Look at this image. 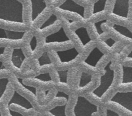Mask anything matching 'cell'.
Returning a JSON list of instances; mask_svg holds the SVG:
<instances>
[{
  "instance_id": "1",
  "label": "cell",
  "mask_w": 132,
  "mask_h": 116,
  "mask_svg": "<svg viewBox=\"0 0 132 116\" xmlns=\"http://www.w3.org/2000/svg\"><path fill=\"white\" fill-rule=\"evenodd\" d=\"M0 23L25 25L23 3L19 0H0Z\"/></svg>"
},
{
  "instance_id": "2",
  "label": "cell",
  "mask_w": 132,
  "mask_h": 116,
  "mask_svg": "<svg viewBox=\"0 0 132 116\" xmlns=\"http://www.w3.org/2000/svg\"><path fill=\"white\" fill-rule=\"evenodd\" d=\"M112 61H109L103 68V74L99 79V84L90 93L91 95L98 100H101L110 89L114 85L116 81V72L112 68Z\"/></svg>"
},
{
  "instance_id": "3",
  "label": "cell",
  "mask_w": 132,
  "mask_h": 116,
  "mask_svg": "<svg viewBox=\"0 0 132 116\" xmlns=\"http://www.w3.org/2000/svg\"><path fill=\"white\" fill-rule=\"evenodd\" d=\"M99 107L82 95H79L73 107V116H93L97 113Z\"/></svg>"
},
{
  "instance_id": "4",
  "label": "cell",
  "mask_w": 132,
  "mask_h": 116,
  "mask_svg": "<svg viewBox=\"0 0 132 116\" xmlns=\"http://www.w3.org/2000/svg\"><path fill=\"white\" fill-rule=\"evenodd\" d=\"M55 9L61 14L76 15L83 22L86 23L88 20L85 15V8L74 0H64L55 6Z\"/></svg>"
},
{
  "instance_id": "5",
  "label": "cell",
  "mask_w": 132,
  "mask_h": 116,
  "mask_svg": "<svg viewBox=\"0 0 132 116\" xmlns=\"http://www.w3.org/2000/svg\"><path fill=\"white\" fill-rule=\"evenodd\" d=\"M43 44L45 47H50L72 45L73 43L67 35L64 27H61L57 31L45 36Z\"/></svg>"
},
{
  "instance_id": "6",
  "label": "cell",
  "mask_w": 132,
  "mask_h": 116,
  "mask_svg": "<svg viewBox=\"0 0 132 116\" xmlns=\"http://www.w3.org/2000/svg\"><path fill=\"white\" fill-rule=\"evenodd\" d=\"M108 103L115 104L131 114L132 112V92L118 91L108 100Z\"/></svg>"
},
{
  "instance_id": "7",
  "label": "cell",
  "mask_w": 132,
  "mask_h": 116,
  "mask_svg": "<svg viewBox=\"0 0 132 116\" xmlns=\"http://www.w3.org/2000/svg\"><path fill=\"white\" fill-rule=\"evenodd\" d=\"M57 62L62 66H67L75 63L79 58L81 54L75 46L64 50H54Z\"/></svg>"
},
{
  "instance_id": "8",
  "label": "cell",
  "mask_w": 132,
  "mask_h": 116,
  "mask_svg": "<svg viewBox=\"0 0 132 116\" xmlns=\"http://www.w3.org/2000/svg\"><path fill=\"white\" fill-rule=\"evenodd\" d=\"M26 34V30H12L0 27V43L10 45L21 44L24 41Z\"/></svg>"
},
{
  "instance_id": "9",
  "label": "cell",
  "mask_w": 132,
  "mask_h": 116,
  "mask_svg": "<svg viewBox=\"0 0 132 116\" xmlns=\"http://www.w3.org/2000/svg\"><path fill=\"white\" fill-rule=\"evenodd\" d=\"M30 24L34 25L48 9L46 0H29Z\"/></svg>"
},
{
  "instance_id": "10",
  "label": "cell",
  "mask_w": 132,
  "mask_h": 116,
  "mask_svg": "<svg viewBox=\"0 0 132 116\" xmlns=\"http://www.w3.org/2000/svg\"><path fill=\"white\" fill-rule=\"evenodd\" d=\"M131 0H114L110 15L118 19L126 20L129 17Z\"/></svg>"
},
{
  "instance_id": "11",
  "label": "cell",
  "mask_w": 132,
  "mask_h": 116,
  "mask_svg": "<svg viewBox=\"0 0 132 116\" xmlns=\"http://www.w3.org/2000/svg\"><path fill=\"white\" fill-rule=\"evenodd\" d=\"M105 55V54L101 51L99 47L94 46L90 50L87 56L83 59L82 64L86 68L94 70L97 68V65L104 59Z\"/></svg>"
},
{
  "instance_id": "12",
  "label": "cell",
  "mask_w": 132,
  "mask_h": 116,
  "mask_svg": "<svg viewBox=\"0 0 132 116\" xmlns=\"http://www.w3.org/2000/svg\"><path fill=\"white\" fill-rule=\"evenodd\" d=\"M12 106H19L25 111L32 110L34 108L30 101L15 90H13L12 95L7 103L8 107H11Z\"/></svg>"
},
{
  "instance_id": "13",
  "label": "cell",
  "mask_w": 132,
  "mask_h": 116,
  "mask_svg": "<svg viewBox=\"0 0 132 116\" xmlns=\"http://www.w3.org/2000/svg\"><path fill=\"white\" fill-rule=\"evenodd\" d=\"M27 57L22 48H14L10 55V63L14 69L21 70L25 62Z\"/></svg>"
},
{
  "instance_id": "14",
  "label": "cell",
  "mask_w": 132,
  "mask_h": 116,
  "mask_svg": "<svg viewBox=\"0 0 132 116\" xmlns=\"http://www.w3.org/2000/svg\"><path fill=\"white\" fill-rule=\"evenodd\" d=\"M73 34L78 39L82 48H86L93 43L87 28L84 26L79 27L73 30Z\"/></svg>"
},
{
  "instance_id": "15",
  "label": "cell",
  "mask_w": 132,
  "mask_h": 116,
  "mask_svg": "<svg viewBox=\"0 0 132 116\" xmlns=\"http://www.w3.org/2000/svg\"><path fill=\"white\" fill-rule=\"evenodd\" d=\"M112 30L120 38L127 41L128 42H131L132 34L131 30L127 27L113 23L112 25Z\"/></svg>"
},
{
  "instance_id": "16",
  "label": "cell",
  "mask_w": 132,
  "mask_h": 116,
  "mask_svg": "<svg viewBox=\"0 0 132 116\" xmlns=\"http://www.w3.org/2000/svg\"><path fill=\"white\" fill-rule=\"evenodd\" d=\"M59 19L57 15L55 14L52 13L41 24L39 27L36 29L37 32L39 34L44 33L46 31H48L50 28H52L59 23Z\"/></svg>"
},
{
  "instance_id": "17",
  "label": "cell",
  "mask_w": 132,
  "mask_h": 116,
  "mask_svg": "<svg viewBox=\"0 0 132 116\" xmlns=\"http://www.w3.org/2000/svg\"><path fill=\"white\" fill-rule=\"evenodd\" d=\"M36 62L37 68L39 70L52 68L54 66V63L52 62L50 55H49L48 52L47 51L43 52L42 54L36 59Z\"/></svg>"
},
{
  "instance_id": "18",
  "label": "cell",
  "mask_w": 132,
  "mask_h": 116,
  "mask_svg": "<svg viewBox=\"0 0 132 116\" xmlns=\"http://www.w3.org/2000/svg\"><path fill=\"white\" fill-rule=\"evenodd\" d=\"M132 82V67L131 66L121 65V86L130 85Z\"/></svg>"
},
{
  "instance_id": "19",
  "label": "cell",
  "mask_w": 132,
  "mask_h": 116,
  "mask_svg": "<svg viewBox=\"0 0 132 116\" xmlns=\"http://www.w3.org/2000/svg\"><path fill=\"white\" fill-rule=\"evenodd\" d=\"M93 81V76L90 73L82 71L81 73L77 83V88L79 90H82L88 87Z\"/></svg>"
},
{
  "instance_id": "20",
  "label": "cell",
  "mask_w": 132,
  "mask_h": 116,
  "mask_svg": "<svg viewBox=\"0 0 132 116\" xmlns=\"http://www.w3.org/2000/svg\"><path fill=\"white\" fill-rule=\"evenodd\" d=\"M107 3L108 0H96L93 3L90 16L92 18H96L103 14L106 10Z\"/></svg>"
},
{
  "instance_id": "21",
  "label": "cell",
  "mask_w": 132,
  "mask_h": 116,
  "mask_svg": "<svg viewBox=\"0 0 132 116\" xmlns=\"http://www.w3.org/2000/svg\"><path fill=\"white\" fill-rule=\"evenodd\" d=\"M30 79L41 85H52L54 83V80L52 77L50 72L39 73L34 77H30Z\"/></svg>"
},
{
  "instance_id": "22",
  "label": "cell",
  "mask_w": 132,
  "mask_h": 116,
  "mask_svg": "<svg viewBox=\"0 0 132 116\" xmlns=\"http://www.w3.org/2000/svg\"><path fill=\"white\" fill-rule=\"evenodd\" d=\"M107 22H108L107 19H102L92 23L93 32H94V35L97 38H101L104 34H106V32H104V30L103 29L102 26L103 24L107 23Z\"/></svg>"
},
{
  "instance_id": "23",
  "label": "cell",
  "mask_w": 132,
  "mask_h": 116,
  "mask_svg": "<svg viewBox=\"0 0 132 116\" xmlns=\"http://www.w3.org/2000/svg\"><path fill=\"white\" fill-rule=\"evenodd\" d=\"M16 80L18 81V83L19 84V86L24 89L25 91L28 92L30 94H32L36 99H37V89L36 87L33 86H30V85H26L25 82H24V79L23 78L20 77H16Z\"/></svg>"
},
{
  "instance_id": "24",
  "label": "cell",
  "mask_w": 132,
  "mask_h": 116,
  "mask_svg": "<svg viewBox=\"0 0 132 116\" xmlns=\"http://www.w3.org/2000/svg\"><path fill=\"white\" fill-rule=\"evenodd\" d=\"M67 104L56 105L48 111V113L52 116H67L66 113Z\"/></svg>"
},
{
  "instance_id": "25",
  "label": "cell",
  "mask_w": 132,
  "mask_h": 116,
  "mask_svg": "<svg viewBox=\"0 0 132 116\" xmlns=\"http://www.w3.org/2000/svg\"><path fill=\"white\" fill-rule=\"evenodd\" d=\"M56 72L59 83L63 85H68L69 70H57Z\"/></svg>"
},
{
  "instance_id": "26",
  "label": "cell",
  "mask_w": 132,
  "mask_h": 116,
  "mask_svg": "<svg viewBox=\"0 0 132 116\" xmlns=\"http://www.w3.org/2000/svg\"><path fill=\"white\" fill-rule=\"evenodd\" d=\"M37 46H38V42H37V37L36 36H32L28 44V51L31 55H35L37 52Z\"/></svg>"
},
{
  "instance_id": "27",
  "label": "cell",
  "mask_w": 132,
  "mask_h": 116,
  "mask_svg": "<svg viewBox=\"0 0 132 116\" xmlns=\"http://www.w3.org/2000/svg\"><path fill=\"white\" fill-rule=\"evenodd\" d=\"M9 82V77H0V101L5 96Z\"/></svg>"
},
{
  "instance_id": "28",
  "label": "cell",
  "mask_w": 132,
  "mask_h": 116,
  "mask_svg": "<svg viewBox=\"0 0 132 116\" xmlns=\"http://www.w3.org/2000/svg\"><path fill=\"white\" fill-rule=\"evenodd\" d=\"M101 42L103 44V46L104 48H106L107 50H112L114 49L117 43V41L111 37L104 39L101 41Z\"/></svg>"
},
{
  "instance_id": "29",
  "label": "cell",
  "mask_w": 132,
  "mask_h": 116,
  "mask_svg": "<svg viewBox=\"0 0 132 116\" xmlns=\"http://www.w3.org/2000/svg\"><path fill=\"white\" fill-rule=\"evenodd\" d=\"M5 50H6V46H0V73H8L10 72V70L7 69L3 64V62L1 60V56L5 54Z\"/></svg>"
},
{
  "instance_id": "30",
  "label": "cell",
  "mask_w": 132,
  "mask_h": 116,
  "mask_svg": "<svg viewBox=\"0 0 132 116\" xmlns=\"http://www.w3.org/2000/svg\"><path fill=\"white\" fill-rule=\"evenodd\" d=\"M62 98L67 102H68L69 101V95L63 91L57 90L56 94H55V95L54 97V99H62Z\"/></svg>"
},
{
  "instance_id": "31",
  "label": "cell",
  "mask_w": 132,
  "mask_h": 116,
  "mask_svg": "<svg viewBox=\"0 0 132 116\" xmlns=\"http://www.w3.org/2000/svg\"><path fill=\"white\" fill-rule=\"evenodd\" d=\"M6 109H7L8 113H9V115L10 116H34V115H24L19 113V112H17V111L12 109L10 107L7 106V108H6Z\"/></svg>"
},
{
  "instance_id": "32",
  "label": "cell",
  "mask_w": 132,
  "mask_h": 116,
  "mask_svg": "<svg viewBox=\"0 0 132 116\" xmlns=\"http://www.w3.org/2000/svg\"><path fill=\"white\" fill-rule=\"evenodd\" d=\"M106 116H120L119 113L110 108H106L105 111Z\"/></svg>"
},
{
  "instance_id": "33",
  "label": "cell",
  "mask_w": 132,
  "mask_h": 116,
  "mask_svg": "<svg viewBox=\"0 0 132 116\" xmlns=\"http://www.w3.org/2000/svg\"><path fill=\"white\" fill-rule=\"evenodd\" d=\"M58 0H51L52 3H54L55 2H56V1H57Z\"/></svg>"
},
{
  "instance_id": "34",
  "label": "cell",
  "mask_w": 132,
  "mask_h": 116,
  "mask_svg": "<svg viewBox=\"0 0 132 116\" xmlns=\"http://www.w3.org/2000/svg\"><path fill=\"white\" fill-rule=\"evenodd\" d=\"M82 1H84V2H88L89 0H82Z\"/></svg>"
},
{
  "instance_id": "35",
  "label": "cell",
  "mask_w": 132,
  "mask_h": 116,
  "mask_svg": "<svg viewBox=\"0 0 132 116\" xmlns=\"http://www.w3.org/2000/svg\"><path fill=\"white\" fill-rule=\"evenodd\" d=\"M0 116H2V114H1V110H0Z\"/></svg>"
}]
</instances>
